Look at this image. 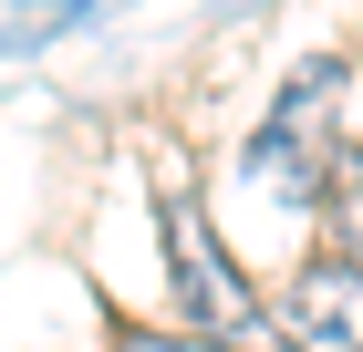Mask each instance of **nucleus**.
<instances>
[{"label": "nucleus", "instance_id": "nucleus-5", "mask_svg": "<svg viewBox=\"0 0 363 352\" xmlns=\"http://www.w3.org/2000/svg\"><path fill=\"white\" fill-rule=\"evenodd\" d=\"M114 352H218V342H187V331H125Z\"/></svg>", "mask_w": 363, "mask_h": 352}, {"label": "nucleus", "instance_id": "nucleus-1", "mask_svg": "<svg viewBox=\"0 0 363 352\" xmlns=\"http://www.w3.org/2000/svg\"><path fill=\"white\" fill-rule=\"evenodd\" d=\"M342 145H353V62L311 52L301 73L280 83L270 125H259V145H250V187L259 197H322L333 166H342Z\"/></svg>", "mask_w": 363, "mask_h": 352}, {"label": "nucleus", "instance_id": "nucleus-2", "mask_svg": "<svg viewBox=\"0 0 363 352\" xmlns=\"http://www.w3.org/2000/svg\"><path fill=\"white\" fill-rule=\"evenodd\" d=\"M167 259H177V300H187V322L208 331V342H259V331H270V311L250 300V280L228 270V249L208 239L197 197H167Z\"/></svg>", "mask_w": 363, "mask_h": 352}, {"label": "nucleus", "instance_id": "nucleus-4", "mask_svg": "<svg viewBox=\"0 0 363 352\" xmlns=\"http://www.w3.org/2000/svg\"><path fill=\"white\" fill-rule=\"evenodd\" d=\"M333 228H342V259H363V145H342V166H333Z\"/></svg>", "mask_w": 363, "mask_h": 352}, {"label": "nucleus", "instance_id": "nucleus-3", "mask_svg": "<svg viewBox=\"0 0 363 352\" xmlns=\"http://www.w3.org/2000/svg\"><path fill=\"white\" fill-rule=\"evenodd\" d=\"M280 311L311 352H363V259H311Z\"/></svg>", "mask_w": 363, "mask_h": 352}]
</instances>
